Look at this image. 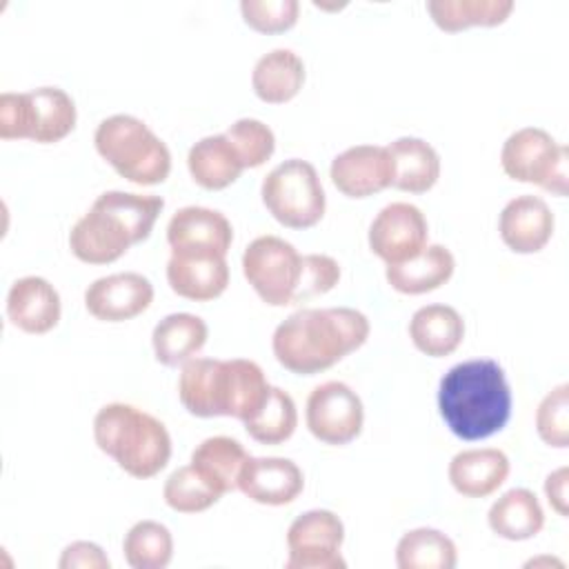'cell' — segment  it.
<instances>
[{"label": "cell", "mask_w": 569, "mask_h": 569, "mask_svg": "<svg viewBox=\"0 0 569 569\" xmlns=\"http://www.w3.org/2000/svg\"><path fill=\"white\" fill-rule=\"evenodd\" d=\"M78 120L73 98L60 87L4 91L0 96V138L53 144L64 140Z\"/></svg>", "instance_id": "52a82bcc"}, {"label": "cell", "mask_w": 569, "mask_h": 569, "mask_svg": "<svg viewBox=\"0 0 569 569\" xmlns=\"http://www.w3.org/2000/svg\"><path fill=\"white\" fill-rule=\"evenodd\" d=\"M58 289L42 276L18 278L7 293V318L24 333L42 336L60 322Z\"/></svg>", "instance_id": "ffe728a7"}, {"label": "cell", "mask_w": 569, "mask_h": 569, "mask_svg": "<svg viewBox=\"0 0 569 569\" xmlns=\"http://www.w3.org/2000/svg\"><path fill=\"white\" fill-rule=\"evenodd\" d=\"M509 458L502 449L482 447L458 451L449 462V482L465 498H487L509 476Z\"/></svg>", "instance_id": "44dd1931"}, {"label": "cell", "mask_w": 569, "mask_h": 569, "mask_svg": "<svg viewBox=\"0 0 569 569\" xmlns=\"http://www.w3.org/2000/svg\"><path fill=\"white\" fill-rule=\"evenodd\" d=\"M331 182L347 198H369L393 182V162L387 147L356 144L331 160Z\"/></svg>", "instance_id": "9a60e30c"}, {"label": "cell", "mask_w": 569, "mask_h": 569, "mask_svg": "<svg viewBox=\"0 0 569 569\" xmlns=\"http://www.w3.org/2000/svg\"><path fill=\"white\" fill-rule=\"evenodd\" d=\"M456 562V542L431 527L411 529L396 545V565L400 569H453Z\"/></svg>", "instance_id": "4dcf8cb0"}, {"label": "cell", "mask_w": 569, "mask_h": 569, "mask_svg": "<svg viewBox=\"0 0 569 569\" xmlns=\"http://www.w3.org/2000/svg\"><path fill=\"white\" fill-rule=\"evenodd\" d=\"M536 431L549 447L565 449L569 445V385H556L536 409Z\"/></svg>", "instance_id": "d590c367"}, {"label": "cell", "mask_w": 569, "mask_h": 569, "mask_svg": "<svg viewBox=\"0 0 569 569\" xmlns=\"http://www.w3.org/2000/svg\"><path fill=\"white\" fill-rule=\"evenodd\" d=\"M162 498L178 513H200L213 507L222 496L209 487L191 465H184L164 480Z\"/></svg>", "instance_id": "836d02e7"}, {"label": "cell", "mask_w": 569, "mask_h": 569, "mask_svg": "<svg viewBox=\"0 0 569 569\" xmlns=\"http://www.w3.org/2000/svg\"><path fill=\"white\" fill-rule=\"evenodd\" d=\"M242 20L260 33H282L298 22V0H242Z\"/></svg>", "instance_id": "8d00e7d4"}, {"label": "cell", "mask_w": 569, "mask_h": 569, "mask_svg": "<svg viewBox=\"0 0 569 569\" xmlns=\"http://www.w3.org/2000/svg\"><path fill=\"white\" fill-rule=\"evenodd\" d=\"M167 282L180 298L196 302L216 300L229 284L227 256L171 251V258L167 260Z\"/></svg>", "instance_id": "2e32d148"}, {"label": "cell", "mask_w": 569, "mask_h": 569, "mask_svg": "<svg viewBox=\"0 0 569 569\" xmlns=\"http://www.w3.org/2000/svg\"><path fill=\"white\" fill-rule=\"evenodd\" d=\"M122 551L133 569H164L173 558V538L162 522L138 520L124 533Z\"/></svg>", "instance_id": "1f68e13d"}, {"label": "cell", "mask_w": 569, "mask_h": 569, "mask_svg": "<svg viewBox=\"0 0 569 569\" xmlns=\"http://www.w3.org/2000/svg\"><path fill=\"white\" fill-rule=\"evenodd\" d=\"M511 387L491 358L453 365L438 385V411L460 440H485L511 418Z\"/></svg>", "instance_id": "7a4b0ae2"}, {"label": "cell", "mask_w": 569, "mask_h": 569, "mask_svg": "<svg viewBox=\"0 0 569 569\" xmlns=\"http://www.w3.org/2000/svg\"><path fill=\"white\" fill-rule=\"evenodd\" d=\"M262 367L247 358H191L178 376V398L198 418L229 416L247 422L269 398Z\"/></svg>", "instance_id": "3957f363"}, {"label": "cell", "mask_w": 569, "mask_h": 569, "mask_svg": "<svg viewBox=\"0 0 569 569\" xmlns=\"http://www.w3.org/2000/svg\"><path fill=\"white\" fill-rule=\"evenodd\" d=\"M171 251H202L227 256L233 242V227L224 213L209 207H182L167 224Z\"/></svg>", "instance_id": "e0dca14e"}, {"label": "cell", "mask_w": 569, "mask_h": 569, "mask_svg": "<svg viewBox=\"0 0 569 569\" xmlns=\"http://www.w3.org/2000/svg\"><path fill=\"white\" fill-rule=\"evenodd\" d=\"M227 140L233 144L244 169H256L264 164L276 151V136L269 124L258 118H240L224 131Z\"/></svg>", "instance_id": "e575fe53"}, {"label": "cell", "mask_w": 569, "mask_h": 569, "mask_svg": "<svg viewBox=\"0 0 569 569\" xmlns=\"http://www.w3.org/2000/svg\"><path fill=\"white\" fill-rule=\"evenodd\" d=\"M153 302V284L138 271H120L93 280L84 291L87 311L102 322H124Z\"/></svg>", "instance_id": "5bb4252c"}, {"label": "cell", "mask_w": 569, "mask_h": 569, "mask_svg": "<svg viewBox=\"0 0 569 569\" xmlns=\"http://www.w3.org/2000/svg\"><path fill=\"white\" fill-rule=\"evenodd\" d=\"M164 200L153 193L104 191L69 231L71 253L87 264H109L149 238Z\"/></svg>", "instance_id": "277c9868"}, {"label": "cell", "mask_w": 569, "mask_h": 569, "mask_svg": "<svg viewBox=\"0 0 569 569\" xmlns=\"http://www.w3.org/2000/svg\"><path fill=\"white\" fill-rule=\"evenodd\" d=\"M60 569H109V558L102 547L89 540H76L62 549L58 560Z\"/></svg>", "instance_id": "f35d334b"}, {"label": "cell", "mask_w": 569, "mask_h": 569, "mask_svg": "<svg viewBox=\"0 0 569 569\" xmlns=\"http://www.w3.org/2000/svg\"><path fill=\"white\" fill-rule=\"evenodd\" d=\"M369 331L367 316L351 307L300 309L276 327L271 349L291 373L313 376L360 349Z\"/></svg>", "instance_id": "6da1fadb"}, {"label": "cell", "mask_w": 569, "mask_h": 569, "mask_svg": "<svg viewBox=\"0 0 569 569\" xmlns=\"http://www.w3.org/2000/svg\"><path fill=\"white\" fill-rule=\"evenodd\" d=\"M500 167L516 182L538 184L556 196L567 193V147L540 127L513 131L502 144Z\"/></svg>", "instance_id": "9c48e42d"}, {"label": "cell", "mask_w": 569, "mask_h": 569, "mask_svg": "<svg viewBox=\"0 0 569 569\" xmlns=\"http://www.w3.org/2000/svg\"><path fill=\"white\" fill-rule=\"evenodd\" d=\"M342 520L329 509H309L287 529V569H345Z\"/></svg>", "instance_id": "7c38bea8"}, {"label": "cell", "mask_w": 569, "mask_h": 569, "mask_svg": "<svg viewBox=\"0 0 569 569\" xmlns=\"http://www.w3.org/2000/svg\"><path fill=\"white\" fill-rule=\"evenodd\" d=\"M553 213L540 196L522 193L511 198L498 220L502 242L516 253H538L553 236Z\"/></svg>", "instance_id": "d6986e66"}, {"label": "cell", "mask_w": 569, "mask_h": 569, "mask_svg": "<svg viewBox=\"0 0 569 569\" xmlns=\"http://www.w3.org/2000/svg\"><path fill=\"white\" fill-rule=\"evenodd\" d=\"M393 162L391 187L407 193H425L440 178V156L422 138L405 136L387 144Z\"/></svg>", "instance_id": "83f0119b"}, {"label": "cell", "mask_w": 569, "mask_h": 569, "mask_svg": "<svg viewBox=\"0 0 569 569\" xmlns=\"http://www.w3.org/2000/svg\"><path fill=\"white\" fill-rule=\"evenodd\" d=\"M296 427H298L296 402L280 387H271L262 409L244 422L247 433L260 445H282L293 436Z\"/></svg>", "instance_id": "d6a6232c"}, {"label": "cell", "mask_w": 569, "mask_h": 569, "mask_svg": "<svg viewBox=\"0 0 569 569\" xmlns=\"http://www.w3.org/2000/svg\"><path fill=\"white\" fill-rule=\"evenodd\" d=\"M427 11L436 27L456 33L469 27H498L511 11V0H429Z\"/></svg>", "instance_id": "f546056e"}, {"label": "cell", "mask_w": 569, "mask_h": 569, "mask_svg": "<svg viewBox=\"0 0 569 569\" xmlns=\"http://www.w3.org/2000/svg\"><path fill=\"white\" fill-rule=\"evenodd\" d=\"M242 273L262 302L287 307L298 291L302 256L280 236H258L244 247Z\"/></svg>", "instance_id": "30bf717a"}, {"label": "cell", "mask_w": 569, "mask_h": 569, "mask_svg": "<svg viewBox=\"0 0 569 569\" xmlns=\"http://www.w3.org/2000/svg\"><path fill=\"white\" fill-rule=\"evenodd\" d=\"M238 489L253 502L280 507L293 502L302 493L305 476L302 469L289 458L249 456L238 478Z\"/></svg>", "instance_id": "ac0fdd59"}, {"label": "cell", "mask_w": 569, "mask_h": 569, "mask_svg": "<svg viewBox=\"0 0 569 569\" xmlns=\"http://www.w3.org/2000/svg\"><path fill=\"white\" fill-rule=\"evenodd\" d=\"M429 224L425 213L411 202H391L378 211L369 224V249L387 264L405 262L427 247Z\"/></svg>", "instance_id": "4fadbf2b"}, {"label": "cell", "mask_w": 569, "mask_h": 569, "mask_svg": "<svg viewBox=\"0 0 569 569\" xmlns=\"http://www.w3.org/2000/svg\"><path fill=\"white\" fill-rule=\"evenodd\" d=\"M249 460L247 449L231 436L204 438L193 451L189 465L213 487L220 496L238 489V478L244 462Z\"/></svg>", "instance_id": "4316f807"}, {"label": "cell", "mask_w": 569, "mask_h": 569, "mask_svg": "<svg viewBox=\"0 0 569 569\" xmlns=\"http://www.w3.org/2000/svg\"><path fill=\"white\" fill-rule=\"evenodd\" d=\"M567 478H569V469L567 467H558L556 471H551L545 478V496L547 502L551 505V509H556L562 518H567L569 509H567Z\"/></svg>", "instance_id": "ab89813d"}, {"label": "cell", "mask_w": 569, "mask_h": 569, "mask_svg": "<svg viewBox=\"0 0 569 569\" xmlns=\"http://www.w3.org/2000/svg\"><path fill=\"white\" fill-rule=\"evenodd\" d=\"M413 347L431 358L453 353L465 338V320L451 305H425L409 320Z\"/></svg>", "instance_id": "cb8c5ba5"}, {"label": "cell", "mask_w": 569, "mask_h": 569, "mask_svg": "<svg viewBox=\"0 0 569 569\" xmlns=\"http://www.w3.org/2000/svg\"><path fill=\"white\" fill-rule=\"evenodd\" d=\"M93 440L131 478L158 476L171 458V436L151 413L127 405L109 402L93 418Z\"/></svg>", "instance_id": "5b68a950"}, {"label": "cell", "mask_w": 569, "mask_h": 569, "mask_svg": "<svg viewBox=\"0 0 569 569\" xmlns=\"http://www.w3.org/2000/svg\"><path fill=\"white\" fill-rule=\"evenodd\" d=\"M209 338L207 322L196 313H169L164 316L151 333L153 356L164 367H182L187 360L204 347Z\"/></svg>", "instance_id": "484cf974"}, {"label": "cell", "mask_w": 569, "mask_h": 569, "mask_svg": "<svg viewBox=\"0 0 569 569\" xmlns=\"http://www.w3.org/2000/svg\"><path fill=\"white\" fill-rule=\"evenodd\" d=\"M489 529L505 540H529L545 527V511L531 489L516 487L505 491L487 513Z\"/></svg>", "instance_id": "f1b7e54d"}, {"label": "cell", "mask_w": 569, "mask_h": 569, "mask_svg": "<svg viewBox=\"0 0 569 569\" xmlns=\"http://www.w3.org/2000/svg\"><path fill=\"white\" fill-rule=\"evenodd\" d=\"M305 84L302 58L284 47L260 56L251 71L253 93L269 104H284L293 100Z\"/></svg>", "instance_id": "603a6c76"}, {"label": "cell", "mask_w": 569, "mask_h": 569, "mask_svg": "<svg viewBox=\"0 0 569 569\" xmlns=\"http://www.w3.org/2000/svg\"><path fill=\"white\" fill-rule=\"evenodd\" d=\"M338 280H340L338 260H333L331 256H325V253L302 256V276L298 282L293 305L331 291L338 284Z\"/></svg>", "instance_id": "74e56055"}, {"label": "cell", "mask_w": 569, "mask_h": 569, "mask_svg": "<svg viewBox=\"0 0 569 569\" xmlns=\"http://www.w3.org/2000/svg\"><path fill=\"white\" fill-rule=\"evenodd\" d=\"M187 167L193 182L209 191L227 189L244 171L242 160L224 133L204 136L193 142L187 153Z\"/></svg>", "instance_id": "d4e9b609"}, {"label": "cell", "mask_w": 569, "mask_h": 569, "mask_svg": "<svg viewBox=\"0 0 569 569\" xmlns=\"http://www.w3.org/2000/svg\"><path fill=\"white\" fill-rule=\"evenodd\" d=\"M456 258L453 253L442 244H427L418 256L398 262L387 264L385 278L398 293L407 296H420L440 289L449 278L453 276Z\"/></svg>", "instance_id": "7402d4cb"}, {"label": "cell", "mask_w": 569, "mask_h": 569, "mask_svg": "<svg viewBox=\"0 0 569 569\" xmlns=\"http://www.w3.org/2000/svg\"><path fill=\"white\" fill-rule=\"evenodd\" d=\"M96 151L124 180L151 187L167 180L171 171V151L149 124L129 113L104 118L93 133Z\"/></svg>", "instance_id": "8992f818"}, {"label": "cell", "mask_w": 569, "mask_h": 569, "mask_svg": "<svg viewBox=\"0 0 569 569\" xmlns=\"http://www.w3.org/2000/svg\"><path fill=\"white\" fill-rule=\"evenodd\" d=\"M267 211L289 229H309L325 216L327 198L318 171L302 158L276 164L260 187Z\"/></svg>", "instance_id": "ba28073f"}, {"label": "cell", "mask_w": 569, "mask_h": 569, "mask_svg": "<svg viewBox=\"0 0 569 569\" xmlns=\"http://www.w3.org/2000/svg\"><path fill=\"white\" fill-rule=\"evenodd\" d=\"M311 436L325 445L342 447L356 440L365 425L360 396L340 380H327L311 389L305 407Z\"/></svg>", "instance_id": "8fae6325"}]
</instances>
